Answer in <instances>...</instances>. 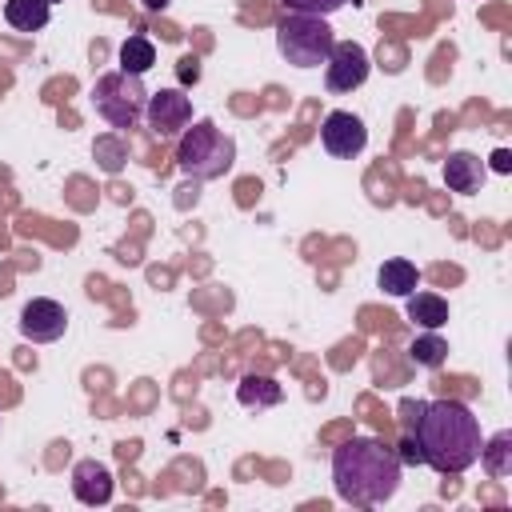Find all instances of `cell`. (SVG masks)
<instances>
[{"label":"cell","mask_w":512,"mask_h":512,"mask_svg":"<svg viewBox=\"0 0 512 512\" xmlns=\"http://www.w3.org/2000/svg\"><path fill=\"white\" fill-rule=\"evenodd\" d=\"M4 20L16 32H40L52 20V4L48 0H8L4 4Z\"/></svg>","instance_id":"9a60e30c"},{"label":"cell","mask_w":512,"mask_h":512,"mask_svg":"<svg viewBox=\"0 0 512 512\" xmlns=\"http://www.w3.org/2000/svg\"><path fill=\"white\" fill-rule=\"evenodd\" d=\"M408 356H412V364H420V368H440V364L448 360V340H444L440 332H424V336L412 340Z\"/></svg>","instance_id":"ac0fdd59"},{"label":"cell","mask_w":512,"mask_h":512,"mask_svg":"<svg viewBox=\"0 0 512 512\" xmlns=\"http://www.w3.org/2000/svg\"><path fill=\"white\" fill-rule=\"evenodd\" d=\"M140 4H144V8H148V12H164V8H168V4H172V0H140Z\"/></svg>","instance_id":"cb8c5ba5"},{"label":"cell","mask_w":512,"mask_h":512,"mask_svg":"<svg viewBox=\"0 0 512 512\" xmlns=\"http://www.w3.org/2000/svg\"><path fill=\"white\" fill-rule=\"evenodd\" d=\"M92 156L100 160V168H104V172H120V168H124L128 148H124V140H120V136H100V140L92 144Z\"/></svg>","instance_id":"d6986e66"},{"label":"cell","mask_w":512,"mask_h":512,"mask_svg":"<svg viewBox=\"0 0 512 512\" xmlns=\"http://www.w3.org/2000/svg\"><path fill=\"white\" fill-rule=\"evenodd\" d=\"M144 120L160 140H176L192 124V100L180 88H160L144 104Z\"/></svg>","instance_id":"52a82bcc"},{"label":"cell","mask_w":512,"mask_h":512,"mask_svg":"<svg viewBox=\"0 0 512 512\" xmlns=\"http://www.w3.org/2000/svg\"><path fill=\"white\" fill-rule=\"evenodd\" d=\"M404 300H408V320L420 324L424 332H440L448 324V300L444 296H436V292H412Z\"/></svg>","instance_id":"4fadbf2b"},{"label":"cell","mask_w":512,"mask_h":512,"mask_svg":"<svg viewBox=\"0 0 512 512\" xmlns=\"http://www.w3.org/2000/svg\"><path fill=\"white\" fill-rule=\"evenodd\" d=\"M416 444H420V460L444 476H460L476 464L480 456V416L464 404V400H428L416 408V428H412Z\"/></svg>","instance_id":"6da1fadb"},{"label":"cell","mask_w":512,"mask_h":512,"mask_svg":"<svg viewBox=\"0 0 512 512\" xmlns=\"http://www.w3.org/2000/svg\"><path fill=\"white\" fill-rule=\"evenodd\" d=\"M48 4H60V0H48Z\"/></svg>","instance_id":"d4e9b609"},{"label":"cell","mask_w":512,"mask_h":512,"mask_svg":"<svg viewBox=\"0 0 512 512\" xmlns=\"http://www.w3.org/2000/svg\"><path fill=\"white\" fill-rule=\"evenodd\" d=\"M176 164L192 180H216L236 164V140L212 120H196L176 140Z\"/></svg>","instance_id":"3957f363"},{"label":"cell","mask_w":512,"mask_h":512,"mask_svg":"<svg viewBox=\"0 0 512 512\" xmlns=\"http://www.w3.org/2000/svg\"><path fill=\"white\" fill-rule=\"evenodd\" d=\"M152 64H156V48H152L148 36H128V40L120 44V72L144 76Z\"/></svg>","instance_id":"e0dca14e"},{"label":"cell","mask_w":512,"mask_h":512,"mask_svg":"<svg viewBox=\"0 0 512 512\" xmlns=\"http://www.w3.org/2000/svg\"><path fill=\"white\" fill-rule=\"evenodd\" d=\"M376 284L388 292V296H412L416 292V284H420V272H416V264L412 260H404V256H392V260H384L380 264V272H376Z\"/></svg>","instance_id":"7c38bea8"},{"label":"cell","mask_w":512,"mask_h":512,"mask_svg":"<svg viewBox=\"0 0 512 512\" xmlns=\"http://www.w3.org/2000/svg\"><path fill=\"white\" fill-rule=\"evenodd\" d=\"M484 160L480 156H472V152H448V160H444V184H448V192H456V196H476L480 192V184H484Z\"/></svg>","instance_id":"8fae6325"},{"label":"cell","mask_w":512,"mask_h":512,"mask_svg":"<svg viewBox=\"0 0 512 512\" xmlns=\"http://www.w3.org/2000/svg\"><path fill=\"white\" fill-rule=\"evenodd\" d=\"M348 0H284L288 12H304V16H332L340 12Z\"/></svg>","instance_id":"ffe728a7"},{"label":"cell","mask_w":512,"mask_h":512,"mask_svg":"<svg viewBox=\"0 0 512 512\" xmlns=\"http://www.w3.org/2000/svg\"><path fill=\"white\" fill-rule=\"evenodd\" d=\"M236 400L244 408H276L284 400V388L272 380V376H260V372H248L240 384H236Z\"/></svg>","instance_id":"5bb4252c"},{"label":"cell","mask_w":512,"mask_h":512,"mask_svg":"<svg viewBox=\"0 0 512 512\" xmlns=\"http://www.w3.org/2000/svg\"><path fill=\"white\" fill-rule=\"evenodd\" d=\"M320 144H324V152H328V156L352 160V156H360V152H364V144H368V128H364V120H360V116H352V112L336 108V112H328V116H324V124H320Z\"/></svg>","instance_id":"ba28073f"},{"label":"cell","mask_w":512,"mask_h":512,"mask_svg":"<svg viewBox=\"0 0 512 512\" xmlns=\"http://www.w3.org/2000/svg\"><path fill=\"white\" fill-rule=\"evenodd\" d=\"M332 44H336V36H332V28L324 24V16L288 12V16H280V24H276V48H280V56H284L288 64H296V68H320V64L328 60Z\"/></svg>","instance_id":"277c9868"},{"label":"cell","mask_w":512,"mask_h":512,"mask_svg":"<svg viewBox=\"0 0 512 512\" xmlns=\"http://www.w3.org/2000/svg\"><path fill=\"white\" fill-rule=\"evenodd\" d=\"M476 460L484 464V472H488L492 480H504V476H512V432L504 428V432H496L492 440H484Z\"/></svg>","instance_id":"2e32d148"},{"label":"cell","mask_w":512,"mask_h":512,"mask_svg":"<svg viewBox=\"0 0 512 512\" xmlns=\"http://www.w3.org/2000/svg\"><path fill=\"white\" fill-rule=\"evenodd\" d=\"M508 168H512L508 148H496V152H492V172H508Z\"/></svg>","instance_id":"603a6c76"},{"label":"cell","mask_w":512,"mask_h":512,"mask_svg":"<svg viewBox=\"0 0 512 512\" xmlns=\"http://www.w3.org/2000/svg\"><path fill=\"white\" fill-rule=\"evenodd\" d=\"M116 492V480H112V468L104 460H76L72 464V496L88 508H100L108 504Z\"/></svg>","instance_id":"30bf717a"},{"label":"cell","mask_w":512,"mask_h":512,"mask_svg":"<svg viewBox=\"0 0 512 512\" xmlns=\"http://www.w3.org/2000/svg\"><path fill=\"white\" fill-rule=\"evenodd\" d=\"M400 472H404V464L396 460V448L376 436H352L332 452L336 496L352 508L388 504L400 488Z\"/></svg>","instance_id":"7a4b0ae2"},{"label":"cell","mask_w":512,"mask_h":512,"mask_svg":"<svg viewBox=\"0 0 512 512\" xmlns=\"http://www.w3.org/2000/svg\"><path fill=\"white\" fill-rule=\"evenodd\" d=\"M92 104H96V116L108 120L112 128H132V124L144 116L148 92H144V80H140V76L116 68V72L96 76V84H92Z\"/></svg>","instance_id":"5b68a950"},{"label":"cell","mask_w":512,"mask_h":512,"mask_svg":"<svg viewBox=\"0 0 512 512\" xmlns=\"http://www.w3.org/2000/svg\"><path fill=\"white\" fill-rule=\"evenodd\" d=\"M372 72V60H368V48L356 44V40H336L328 60H324V84L328 92H356Z\"/></svg>","instance_id":"8992f818"},{"label":"cell","mask_w":512,"mask_h":512,"mask_svg":"<svg viewBox=\"0 0 512 512\" xmlns=\"http://www.w3.org/2000/svg\"><path fill=\"white\" fill-rule=\"evenodd\" d=\"M396 460H400V464H424V460H420V444H416V436H412V432L396 444Z\"/></svg>","instance_id":"44dd1931"},{"label":"cell","mask_w":512,"mask_h":512,"mask_svg":"<svg viewBox=\"0 0 512 512\" xmlns=\"http://www.w3.org/2000/svg\"><path fill=\"white\" fill-rule=\"evenodd\" d=\"M20 336L24 340H32V344H52V340H60L64 336V328H68V312H64V304H56V300H48V296H36V300H28L24 308H20Z\"/></svg>","instance_id":"9c48e42d"},{"label":"cell","mask_w":512,"mask_h":512,"mask_svg":"<svg viewBox=\"0 0 512 512\" xmlns=\"http://www.w3.org/2000/svg\"><path fill=\"white\" fill-rule=\"evenodd\" d=\"M180 80H184V84H196V80H200V60H196V56H184V60H180Z\"/></svg>","instance_id":"7402d4cb"}]
</instances>
